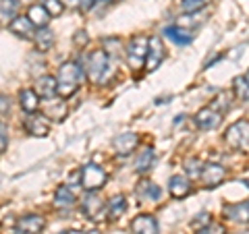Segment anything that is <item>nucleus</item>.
Masks as SVG:
<instances>
[{
  "instance_id": "f8f14e48",
  "label": "nucleus",
  "mask_w": 249,
  "mask_h": 234,
  "mask_svg": "<svg viewBox=\"0 0 249 234\" xmlns=\"http://www.w3.org/2000/svg\"><path fill=\"white\" fill-rule=\"evenodd\" d=\"M131 230L133 234H160V226L152 214H139L131 222Z\"/></svg>"
},
{
  "instance_id": "37998d69",
  "label": "nucleus",
  "mask_w": 249,
  "mask_h": 234,
  "mask_svg": "<svg viewBox=\"0 0 249 234\" xmlns=\"http://www.w3.org/2000/svg\"><path fill=\"white\" fill-rule=\"evenodd\" d=\"M100 2H108V0H100Z\"/></svg>"
},
{
  "instance_id": "423d86ee",
  "label": "nucleus",
  "mask_w": 249,
  "mask_h": 234,
  "mask_svg": "<svg viewBox=\"0 0 249 234\" xmlns=\"http://www.w3.org/2000/svg\"><path fill=\"white\" fill-rule=\"evenodd\" d=\"M106 181H108L106 170L98 166V164L89 162L81 168V186L85 191H100L106 184Z\"/></svg>"
},
{
  "instance_id": "4be33fe9",
  "label": "nucleus",
  "mask_w": 249,
  "mask_h": 234,
  "mask_svg": "<svg viewBox=\"0 0 249 234\" xmlns=\"http://www.w3.org/2000/svg\"><path fill=\"white\" fill-rule=\"evenodd\" d=\"M124 212H127V199H124L123 195H114L106 203V214L110 216L112 222H116L121 216H124Z\"/></svg>"
},
{
  "instance_id": "58836bf2",
  "label": "nucleus",
  "mask_w": 249,
  "mask_h": 234,
  "mask_svg": "<svg viewBox=\"0 0 249 234\" xmlns=\"http://www.w3.org/2000/svg\"><path fill=\"white\" fill-rule=\"evenodd\" d=\"M93 2H96V0H81V4H79V6H81L83 11H89L91 6H93Z\"/></svg>"
},
{
  "instance_id": "c9c22d12",
  "label": "nucleus",
  "mask_w": 249,
  "mask_h": 234,
  "mask_svg": "<svg viewBox=\"0 0 249 234\" xmlns=\"http://www.w3.org/2000/svg\"><path fill=\"white\" fill-rule=\"evenodd\" d=\"M197 224H210V214H199L196 220H193V226H197Z\"/></svg>"
},
{
  "instance_id": "412c9836",
  "label": "nucleus",
  "mask_w": 249,
  "mask_h": 234,
  "mask_svg": "<svg viewBox=\"0 0 249 234\" xmlns=\"http://www.w3.org/2000/svg\"><path fill=\"white\" fill-rule=\"evenodd\" d=\"M27 17H29V21L34 23V25H36L37 29H42V27H46V25H48V23H50V13L46 11L40 2H37V4H31V6H29Z\"/></svg>"
},
{
  "instance_id": "4468645a",
  "label": "nucleus",
  "mask_w": 249,
  "mask_h": 234,
  "mask_svg": "<svg viewBox=\"0 0 249 234\" xmlns=\"http://www.w3.org/2000/svg\"><path fill=\"white\" fill-rule=\"evenodd\" d=\"M75 191L71 189L69 184H62L56 189V193H54V207H58L60 212H69L73 205H75Z\"/></svg>"
},
{
  "instance_id": "7ed1b4c3",
  "label": "nucleus",
  "mask_w": 249,
  "mask_h": 234,
  "mask_svg": "<svg viewBox=\"0 0 249 234\" xmlns=\"http://www.w3.org/2000/svg\"><path fill=\"white\" fill-rule=\"evenodd\" d=\"M147 48H150V37H143V35H135L131 37V42L127 44V62L133 71H139L142 67H145V60H147Z\"/></svg>"
},
{
  "instance_id": "72a5a7b5",
  "label": "nucleus",
  "mask_w": 249,
  "mask_h": 234,
  "mask_svg": "<svg viewBox=\"0 0 249 234\" xmlns=\"http://www.w3.org/2000/svg\"><path fill=\"white\" fill-rule=\"evenodd\" d=\"M6 145H9V135H6V124L0 120V153H4Z\"/></svg>"
},
{
  "instance_id": "2eb2a0df",
  "label": "nucleus",
  "mask_w": 249,
  "mask_h": 234,
  "mask_svg": "<svg viewBox=\"0 0 249 234\" xmlns=\"http://www.w3.org/2000/svg\"><path fill=\"white\" fill-rule=\"evenodd\" d=\"M168 191L170 195H173L175 199H183L187 197V195L191 193V181L187 178L185 174H175V176H170V181H168Z\"/></svg>"
},
{
  "instance_id": "393cba45",
  "label": "nucleus",
  "mask_w": 249,
  "mask_h": 234,
  "mask_svg": "<svg viewBox=\"0 0 249 234\" xmlns=\"http://www.w3.org/2000/svg\"><path fill=\"white\" fill-rule=\"evenodd\" d=\"M137 193L142 199H150V201H160V197H162V189L156 183H150V181L139 183Z\"/></svg>"
},
{
  "instance_id": "c85d7f7f",
  "label": "nucleus",
  "mask_w": 249,
  "mask_h": 234,
  "mask_svg": "<svg viewBox=\"0 0 249 234\" xmlns=\"http://www.w3.org/2000/svg\"><path fill=\"white\" fill-rule=\"evenodd\" d=\"M210 0H181V9L187 15H193V13H199L204 6H208Z\"/></svg>"
},
{
  "instance_id": "6e6552de",
  "label": "nucleus",
  "mask_w": 249,
  "mask_h": 234,
  "mask_svg": "<svg viewBox=\"0 0 249 234\" xmlns=\"http://www.w3.org/2000/svg\"><path fill=\"white\" fill-rule=\"evenodd\" d=\"M166 56V50H164V44L158 35H152L150 37V48H147V60H145V68L147 71H156L162 60Z\"/></svg>"
},
{
  "instance_id": "a878e982",
  "label": "nucleus",
  "mask_w": 249,
  "mask_h": 234,
  "mask_svg": "<svg viewBox=\"0 0 249 234\" xmlns=\"http://www.w3.org/2000/svg\"><path fill=\"white\" fill-rule=\"evenodd\" d=\"M34 42H36V46H37V50L40 52H48L54 46V33L48 27H42L40 31H36Z\"/></svg>"
},
{
  "instance_id": "0eeeda50",
  "label": "nucleus",
  "mask_w": 249,
  "mask_h": 234,
  "mask_svg": "<svg viewBox=\"0 0 249 234\" xmlns=\"http://www.w3.org/2000/svg\"><path fill=\"white\" fill-rule=\"evenodd\" d=\"M224 176H227V170H224V166H220V164H214V162H208L201 166V174L199 178L204 181V184L208 186V189H214V186H218Z\"/></svg>"
},
{
  "instance_id": "a19ab883",
  "label": "nucleus",
  "mask_w": 249,
  "mask_h": 234,
  "mask_svg": "<svg viewBox=\"0 0 249 234\" xmlns=\"http://www.w3.org/2000/svg\"><path fill=\"white\" fill-rule=\"evenodd\" d=\"M235 234H249V232H247V230H243V232H235Z\"/></svg>"
},
{
  "instance_id": "20e7f679",
  "label": "nucleus",
  "mask_w": 249,
  "mask_h": 234,
  "mask_svg": "<svg viewBox=\"0 0 249 234\" xmlns=\"http://www.w3.org/2000/svg\"><path fill=\"white\" fill-rule=\"evenodd\" d=\"M224 143L231 150H245L249 151V120H237L224 133Z\"/></svg>"
},
{
  "instance_id": "39448f33",
  "label": "nucleus",
  "mask_w": 249,
  "mask_h": 234,
  "mask_svg": "<svg viewBox=\"0 0 249 234\" xmlns=\"http://www.w3.org/2000/svg\"><path fill=\"white\" fill-rule=\"evenodd\" d=\"M81 212L91 222H104L106 220V201L100 197L98 191H88V195L81 199Z\"/></svg>"
},
{
  "instance_id": "f03ea898",
  "label": "nucleus",
  "mask_w": 249,
  "mask_h": 234,
  "mask_svg": "<svg viewBox=\"0 0 249 234\" xmlns=\"http://www.w3.org/2000/svg\"><path fill=\"white\" fill-rule=\"evenodd\" d=\"M110 58L104 50H93L88 58V65H85V75L91 83L104 85L106 79L110 77Z\"/></svg>"
},
{
  "instance_id": "4c0bfd02",
  "label": "nucleus",
  "mask_w": 249,
  "mask_h": 234,
  "mask_svg": "<svg viewBox=\"0 0 249 234\" xmlns=\"http://www.w3.org/2000/svg\"><path fill=\"white\" fill-rule=\"evenodd\" d=\"M65 234H100L98 230H67Z\"/></svg>"
},
{
  "instance_id": "1a4fd4ad",
  "label": "nucleus",
  "mask_w": 249,
  "mask_h": 234,
  "mask_svg": "<svg viewBox=\"0 0 249 234\" xmlns=\"http://www.w3.org/2000/svg\"><path fill=\"white\" fill-rule=\"evenodd\" d=\"M44 217L37 214L21 216L17 224H15V234H40L44 230Z\"/></svg>"
},
{
  "instance_id": "2f4dec72",
  "label": "nucleus",
  "mask_w": 249,
  "mask_h": 234,
  "mask_svg": "<svg viewBox=\"0 0 249 234\" xmlns=\"http://www.w3.org/2000/svg\"><path fill=\"white\" fill-rule=\"evenodd\" d=\"M231 106H232V104H231V100H229L227 96H218L214 102L210 104V108H214V110H216V112H220V114L229 112V110H231Z\"/></svg>"
},
{
  "instance_id": "ea45409f",
  "label": "nucleus",
  "mask_w": 249,
  "mask_h": 234,
  "mask_svg": "<svg viewBox=\"0 0 249 234\" xmlns=\"http://www.w3.org/2000/svg\"><path fill=\"white\" fill-rule=\"evenodd\" d=\"M62 4L65 6H79L81 0H62Z\"/></svg>"
},
{
  "instance_id": "cd10ccee",
  "label": "nucleus",
  "mask_w": 249,
  "mask_h": 234,
  "mask_svg": "<svg viewBox=\"0 0 249 234\" xmlns=\"http://www.w3.org/2000/svg\"><path fill=\"white\" fill-rule=\"evenodd\" d=\"M104 46H106V54H108V58H119L123 56V42L119 40V37H110V40H104Z\"/></svg>"
},
{
  "instance_id": "5701e85b",
  "label": "nucleus",
  "mask_w": 249,
  "mask_h": 234,
  "mask_svg": "<svg viewBox=\"0 0 249 234\" xmlns=\"http://www.w3.org/2000/svg\"><path fill=\"white\" fill-rule=\"evenodd\" d=\"M19 0H0V23H9L19 15Z\"/></svg>"
},
{
  "instance_id": "f257e3e1",
  "label": "nucleus",
  "mask_w": 249,
  "mask_h": 234,
  "mask_svg": "<svg viewBox=\"0 0 249 234\" xmlns=\"http://www.w3.org/2000/svg\"><path fill=\"white\" fill-rule=\"evenodd\" d=\"M83 79V67L75 60H67L62 62L58 68V77H56V85H58V96L62 100L71 98L73 93L79 89V83Z\"/></svg>"
},
{
  "instance_id": "bb28decb",
  "label": "nucleus",
  "mask_w": 249,
  "mask_h": 234,
  "mask_svg": "<svg viewBox=\"0 0 249 234\" xmlns=\"http://www.w3.org/2000/svg\"><path fill=\"white\" fill-rule=\"evenodd\" d=\"M232 91H235V98L241 102H249V81L245 77H237L235 83H232Z\"/></svg>"
},
{
  "instance_id": "6ab92c4d",
  "label": "nucleus",
  "mask_w": 249,
  "mask_h": 234,
  "mask_svg": "<svg viewBox=\"0 0 249 234\" xmlns=\"http://www.w3.org/2000/svg\"><path fill=\"white\" fill-rule=\"evenodd\" d=\"M224 216L229 220L237 222V224H247L249 222V209H247V203H229L222 207Z\"/></svg>"
},
{
  "instance_id": "9b49d317",
  "label": "nucleus",
  "mask_w": 249,
  "mask_h": 234,
  "mask_svg": "<svg viewBox=\"0 0 249 234\" xmlns=\"http://www.w3.org/2000/svg\"><path fill=\"white\" fill-rule=\"evenodd\" d=\"M222 122V114L216 112L214 108H201V110L196 114V124L201 129V131H214L220 127Z\"/></svg>"
},
{
  "instance_id": "f3484780",
  "label": "nucleus",
  "mask_w": 249,
  "mask_h": 234,
  "mask_svg": "<svg viewBox=\"0 0 249 234\" xmlns=\"http://www.w3.org/2000/svg\"><path fill=\"white\" fill-rule=\"evenodd\" d=\"M25 127H27V131L31 133V135H36V137H44V135H48L50 120L46 118V116L36 114V112H34V114H29V116H27Z\"/></svg>"
},
{
  "instance_id": "c03bdc74",
  "label": "nucleus",
  "mask_w": 249,
  "mask_h": 234,
  "mask_svg": "<svg viewBox=\"0 0 249 234\" xmlns=\"http://www.w3.org/2000/svg\"><path fill=\"white\" fill-rule=\"evenodd\" d=\"M247 209H249V201H247Z\"/></svg>"
},
{
  "instance_id": "9d476101",
  "label": "nucleus",
  "mask_w": 249,
  "mask_h": 234,
  "mask_svg": "<svg viewBox=\"0 0 249 234\" xmlns=\"http://www.w3.org/2000/svg\"><path fill=\"white\" fill-rule=\"evenodd\" d=\"M137 145H139V135H137V133H131V131L116 135L114 141H112L114 151L119 153V155H129V153H133V151L137 150Z\"/></svg>"
},
{
  "instance_id": "f704fd0d",
  "label": "nucleus",
  "mask_w": 249,
  "mask_h": 234,
  "mask_svg": "<svg viewBox=\"0 0 249 234\" xmlns=\"http://www.w3.org/2000/svg\"><path fill=\"white\" fill-rule=\"evenodd\" d=\"M11 98L9 96H4V93H0V114H9L11 112Z\"/></svg>"
},
{
  "instance_id": "b1692460",
  "label": "nucleus",
  "mask_w": 249,
  "mask_h": 234,
  "mask_svg": "<svg viewBox=\"0 0 249 234\" xmlns=\"http://www.w3.org/2000/svg\"><path fill=\"white\" fill-rule=\"evenodd\" d=\"M154 162H156V151L152 150V147H143L142 153H139V158H137V162H135V170L139 174L150 172Z\"/></svg>"
},
{
  "instance_id": "ddd939ff",
  "label": "nucleus",
  "mask_w": 249,
  "mask_h": 234,
  "mask_svg": "<svg viewBox=\"0 0 249 234\" xmlns=\"http://www.w3.org/2000/svg\"><path fill=\"white\" fill-rule=\"evenodd\" d=\"M9 27L15 35H19V37H27V40H34V35H36V25L29 21V17H25V15H17L11 23H9Z\"/></svg>"
},
{
  "instance_id": "dca6fc26",
  "label": "nucleus",
  "mask_w": 249,
  "mask_h": 234,
  "mask_svg": "<svg viewBox=\"0 0 249 234\" xmlns=\"http://www.w3.org/2000/svg\"><path fill=\"white\" fill-rule=\"evenodd\" d=\"M164 35L168 37L170 42H175L177 46H187V44L193 42V37H196L191 33V29H185L181 25H168V27H164Z\"/></svg>"
},
{
  "instance_id": "aec40b11",
  "label": "nucleus",
  "mask_w": 249,
  "mask_h": 234,
  "mask_svg": "<svg viewBox=\"0 0 249 234\" xmlns=\"http://www.w3.org/2000/svg\"><path fill=\"white\" fill-rule=\"evenodd\" d=\"M19 102H21V108L27 114H34V112L40 110V96H37L36 89H21Z\"/></svg>"
},
{
  "instance_id": "a211bd4d",
  "label": "nucleus",
  "mask_w": 249,
  "mask_h": 234,
  "mask_svg": "<svg viewBox=\"0 0 249 234\" xmlns=\"http://www.w3.org/2000/svg\"><path fill=\"white\" fill-rule=\"evenodd\" d=\"M36 91H37V96L44 98V100L56 98V93H58L56 77H52V75H44V77H40V79H37V85H36Z\"/></svg>"
},
{
  "instance_id": "e433bc0d",
  "label": "nucleus",
  "mask_w": 249,
  "mask_h": 234,
  "mask_svg": "<svg viewBox=\"0 0 249 234\" xmlns=\"http://www.w3.org/2000/svg\"><path fill=\"white\" fill-rule=\"evenodd\" d=\"M75 44H85L88 42V35H85V31H77V37H73Z\"/></svg>"
},
{
  "instance_id": "79ce46f5",
  "label": "nucleus",
  "mask_w": 249,
  "mask_h": 234,
  "mask_svg": "<svg viewBox=\"0 0 249 234\" xmlns=\"http://www.w3.org/2000/svg\"><path fill=\"white\" fill-rule=\"evenodd\" d=\"M245 79H247V81H249V71H247V75H245Z\"/></svg>"
},
{
  "instance_id": "7c9ffc66",
  "label": "nucleus",
  "mask_w": 249,
  "mask_h": 234,
  "mask_svg": "<svg viewBox=\"0 0 249 234\" xmlns=\"http://www.w3.org/2000/svg\"><path fill=\"white\" fill-rule=\"evenodd\" d=\"M201 166H204V164H201L197 158H191V160H187L185 162V170H187V178H199V174H201Z\"/></svg>"
},
{
  "instance_id": "c756f323",
  "label": "nucleus",
  "mask_w": 249,
  "mask_h": 234,
  "mask_svg": "<svg viewBox=\"0 0 249 234\" xmlns=\"http://www.w3.org/2000/svg\"><path fill=\"white\" fill-rule=\"evenodd\" d=\"M40 4L50 13V17H58V15L65 11V4H62V0H40Z\"/></svg>"
},
{
  "instance_id": "473e14b6",
  "label": "nucleus",
  "mask_w": 249,
  "mask_h": 234,
  "mask_svg": "<svg viewBox=\"0 0 249 234\" xmlns=\"http://www.w3.org/2000/svg\"><path fill=\"white\" fill-rule=\"evenodd\" d=\"M196 234H227V230H224L222 224H208L204 228H199Z\"/></svg>"
}]
</instances>
